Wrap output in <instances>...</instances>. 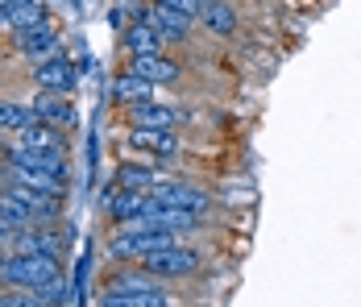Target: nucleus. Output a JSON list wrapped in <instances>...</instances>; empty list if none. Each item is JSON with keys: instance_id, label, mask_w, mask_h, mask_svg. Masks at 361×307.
Instances as JSON below:
<instances>
[{"instance_id": "nucleus-1", "label": "nucleus", "mask_w": 361, "mask_h": 307, "mask_svg": "<svg viewBox=\"0 0 361 307\" xmlns=\"http://www.w3.org/2000/svg\"><path fill=\"white\" fill-rule=\"evenodd\" d=\"M100 303L104 307H166V303H175V295L166 291L162 278L145 274L142 266L133 262V270H121L109 287L100 291Z\"/></svg>"}, {"instance_id": "nucleus-2", "label": "nucleus", "mask_w": 361, "mask_h": 307, "mask_svg": "<svg viewBox=\"0 0 361 307\" xmlns=\"http://www.w3.org/2000/svg\"><path fill=\"white\" fill-rule=\"evenodd\" d=\"M59 258L63 253H25V249H13V258H8V287L13 291H42L50 282H59L63 278V262Z\"/></svg>"}, {"instance_id": "nucleus-3", "label": "nucleus", "mask_w": 361, "mask_h": 307, "mask_svg": "<svg viewBox=\"0 0 361 307\" xmlns=\"http://www.w3.org/2000/svg\"><path fill=\"white\" fill-rule=\"evenodd\" d=\"M137 266L154 278H162V282H175V278H191V274L204 270V249L179 241V245H166V249H154V253L137 258Z\"/></svg>"}, {"instance_id": "nucleus-4", "label": "nucleus", "mask_w": 361, "mask_h": 307, "mask_svg": "<svg viewBox=\"0 0 361 307\" xmlns=\"http://www.w3.org/2000/svg\"><path fill=\"white\" fill-rule=\"evenodd\" d=\"M30 79H34L37 92H59V96H71L75 88H79V67H75L63 50H54V54L37 59L34 71H30Z\"/></svg>"}, {"instance_id": "nucleus-5", "label": "nucleus", "mask_w": 361, "mask_h": 307, "mask_svg": "<svg viewBox=\"0 0 361 307\" xmlns=\"http://www.w3.org/2000/svg\"><path fill=\"white\" fill-rule=\"evenodd\" d=\"M0 162H13V167H34V171H50L59 179H67V145H46V150H34V145H13L4 141L0 150Z\"/></svg>"}, {"instance_id": "nucleus-6", "label": "nucleus", "mask_w": 361, "mask_h": 307, "mask_svg": "<svg viewBox=\"0 0 361 307\" xmlns=\"http://www.w3.org/2000/svg\"><path fill=\"white\" fill-rule=\"evenodd\" d=\"M125 145L137 150V154H149L158 162H171L183 154V141H179V129H154V125H133L125 133Z\"/></svg>"}, {"instance_id": "nucleus-7", "label": "nucleus", "mask_w": 361, "mask_h": 307, "mask_svg": "<svg viewBox=\"0 0 361 307\" xmlns=\"http://www.w3.org/2000/svg\"><path fill=\"white\" fill-rule=\"evenodd\" d=\"M149 21L162 34V46H187L195 37V25H200L195 17H187V13L171 8V4H149Z\"/></svg>"}, {"instance_id": "nucleus-8", "label": "nucleus", "mask_w": 361, "mask_h": 307, "mask_svg": "<svg viewBox=\"0 0 361 307\" xmlns=\"http://www.w3.org/2000/svg\"><path fill=\"white\" fill-rule=\"evenodd\" d=\"M129 71H137L145 75L149 83H158V88H171V83H179L183 79V67L166 54V50H149V54H129Z\"/></svg>"}, {"instance_id": "nucleus-9", "label": "nucleus", "mask_w": 361, "mask_h": 307, "mask_svg": "<svg viewBox=\"0 0 361 307\" xmlns=\"http://www.w3.org/2000/svg\"><path fill=\"white\" fill-rule=\"evenodd\" d=\"M149 195H154L158 204L191 207V212H204V216H208V207H212V195H208L204 187H195V183H171V179H162L158 187H149Z\"/></svg>"}, {"instance_id": "nucleus-10", "label": "nucleus", "mask_w": 361, "mask_h": 307, "mask_svg": "<svg viewBox=\"0 0 361 307\" xmlns=\"http://www.w3.org/2000/svg\"><path fill=\"white\" fill-rule=\"evenodd\" d=\"M37 121H46V125H54V129H71L75 121H79V112H75L71 96H59V92H37L34 100H30Z\"/></svg>"}, {"instance_id": "nucleus-11", "label": "nucleus", "mask_w": 361, "mask_h": 307, "mask_svg": "<svg viewBox=\"0 0 361 307\" xmlns=\"http://www.w3.org/2000/svg\"><path fill=\"white\" fill-rule=\"evenodd\" d=\"M200 30H208V34L220 37V42L237 37V30H241V13H237V4H228V0H208L204 13H200Z\"/></svg>"}, {"instance_id": "nucleus-12", "label": "nucleus", "mask_w": 361, "mask_h": 307, "mask_svg": "<svg viewBox=\"0 0 361 307\" xmlns=\"http://www.w3.org/2000/svg\"><path fill=\"white\" fill-rule=\"evenodd\" d=\"M145 204H149V191H129V187H112L109 191V204H104V212H109V224L112 229H121V224H129L133 216H142Z\"/></svg>"}, {"instance_id": "nucleus-13", "label": "nucleus", "mask_w": 361, "mask_h": 307, "mask_svg": "<svg viewBox=\"0 0 361 307\" xmlns=\"http://www.w3.org/2000/svg\"><path fill=\"white\" fill-rule=\"evenodd\" d=\"M158 83H149L145 75L137 71H125V75H116V83H112V100L121 104V108H133V104H145V100H158Z\"/></svg>"}, {"instance_id": "nucleus-14", "label": "nucleus", "mask_w": 361, "mask_h": 307, "mask_svg": "<svg viewBox=\"0 0 361 307\" xmlns=\"http://www.w3.org/2000/svg\"><path fill=\"white\" fill-rule=\"evenodd\" d=\"M46 21H54L50 8H46V0H25L17 8H8V37L21 42L25 34H34L37 25H46Z\"/></svg>"}, {"instance_id": "nucleus-15", "label": "nucleus", "mask_w": 361, "mask_h": 307, "mask_svg": "<svg viewBox=\"0 0 361 307\" xmlns=\"http://www.w3.org/2000/svg\"><path fill=\"white\" fill-rule=\"evenodd\" d=\"M129 112V125H154V129H179V108L162 100H145V104H133L125 108Z\"/></svg>"}, {"instance_id": "nucleus-16", "label": "nucleus", "mask_w": 361, "mask_h": 307, "mask_svg": "<svg viewBox=\"0 0 361 307\" xmlns=\"http://www.w3.org/2000/svg\"><path fill=\"white\" fill-rule=\"evenodd\" d=\"M162 179H166V171L154 162H121L116 167V187H129V191H149Z\"/></svg>"}, {"instance_id": "nucleus-17", "label": "nucleus", "mask_w": 361, "mask_h": 307, "mask_svg": "<svg viewBox=\"0 0 361 307\" xmlns=\"http://www.w3.org/2000/svg\"><path fill=\"white\" fill-rule=\"evenodd\" d=\"M13 50L21 54V59H46V54H54L59 50V25L54 21H46V25H37L34 34H25L21 42H13Z\"/></svg>"}, {"instance_id": "nucleus-18", "label": "nucleus", "mask_w": 361, "mask_h": 307, "mask_svg": "<svg viewBox=\"0 0 361 307\" xmlns=\"http://www.w3.org/2000/svg\"><path fill=\"white\" fill-rule=\"evenodd\" d=\"M8 141L13 145H34V150H46V145H67L63 141V129H54V125H46V121H25L21 129H13L8 133Z\"/></svg>"}, {"instance_id": "nucleus-19", "label": "nucleus", "mask_w": 361, "mask_h": 307, "mask_svg": "<svg viewBox=\"0 0 361 307\" xmlns=\"http://www.w3.org/2000/svg\"><path fill=\"white\" fill-rule=\"evenodd\" d=\"M125 50H129V54H149V50H166V46H162V34L154 30V21L142 17V21H129V30H125Z\"/></svg>"}, {"instance_id": "nucleus-20", "label": "nucleus", "mask_w": 361, "mask_h": 307, "mask_svg": "<svg viewBox=\"0 0 361 307\" xmlns=\"http://www.w3.org/2000/svg\"><path fill=\"white\" fill-rule=\"evenodd\" d=\"M0 220L4 224H13V229H25V224H37V216L30 212V207L21 204L8 187H0Z\"/></svg>"}, {"instance_id": "nucleus-21", "label": "nucleus", "mask_w": 361, "mask_h": 307, "mask_svg": "<svg viewBox=\"0 0 361 307\" xmlns=\"http://www.w3.org/2000/svg\"><path fill=\"white\" fill-rule=\"evenodd\" d=\"M25 121H34V108L17 100H0V137H8L13 129H21Z\"/></svg>"}, {"instance_id": "nucleus-22", "label": "nucleus", "mask_w": 361, "mask_h": 307, "mask_svg": "<svg viewBox=\"0 0 361 307\" xmlns=\"http://www.w3.org/2000/svg\"><path fill=\"white\" fill-rule=\"evenodd\" d=\"M8 241H13V224H4V220H0V249H4Z\"/></svg>"}, {"instance_id": "nucleus-23", "label": "nucleus", "mask_w": 361, "mask_h": 307, "mask_svg": "<svg viewBox=\"0 0 361 307\" xmlns=\"http://www.w3.org/2000/svg\"><path fill=\"white\" fill-rule=\"evenodd\" d=\"M17 4H25V0H0V8L8 13V8H17Z\"/></svg>"}, {"instance_id": "nucleus-24", "label": "nucleus", "mask_w": 361, "mask_h": 307, "mask_svg": "<svg viewBox=\"0 0 361 307\" xmlns=\"http://www.w3.org/2000/svg\"><path fill=\"white\" fill-rule=\"evenodd\" d=\"M0 30H8V13L4 8H0Z\"/></svg>"}, {"instance_id": "nucleus-25", "label": "nucleus", "mask_w": 361, "mask_h": 307, "mask_svg": "<svg viewBox=\"0 0 361 307\" xmlns=\"http://www.w3.org/2000/svg\"><path fill=\"white\" fill-rule=\"evenodd\" d=\"M0 150H4V141H0Z\"/></svg>"}, {"instance_id": "nucleus-26", "label": "nucleus", "mask_w": 361, "mask_h": 307, "mask_svg": "<svg viewBox=\"0 0 361 307\" xmlns=\"http://www.w3.org/2000/svg\"><path fill=\"white\" fill-rule=\"evenodd\" d=\"M204 4H208V0H204Z\"/></svg>"}]
</instances>
